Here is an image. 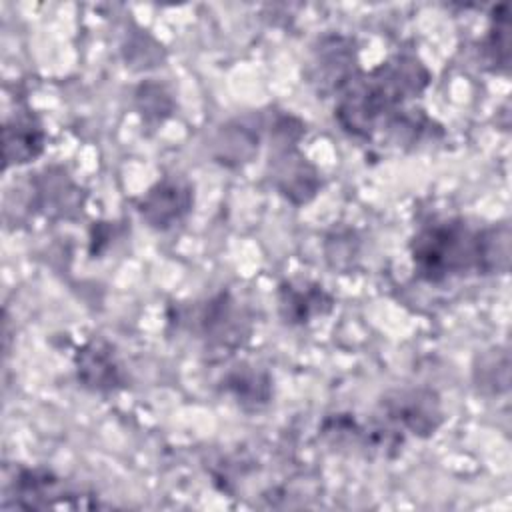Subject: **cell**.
Segmentation results:
<instances>
[{
	"instance_id": "6da1fadb",
	"label": "cell",
	"mask_w": 512,
	"mask_h": 512,
	"mask_svg": "<svg viewBox=\"0 0 512 512\" xmlns=\"http://www.w3.org/2000/svg\"><path fill=\"white\" fill-rule=\"evenodd\" d=\"M508 226L470 228L462 218L424 226L410 242L416 274L426 282H442L470 270L484 274L508 268Z\"/></svg>"
},
{
	"instance_id": "7a4b0ae2",
	"label": "cell",
	"mask_w": 512,
	"mask_h": 512,
	"mask_svg": "<svg viewBox=\"0 0 512 512\" xmlns=\"http://www.w3.org/2000/svg\"><path fill=\"white\" fill-rule=\"evenodd\" d=\"M430 82V72L416 56L398 54L372 72L352 78L336 106V120L354 136H372L390 122L400 106L416 98Z\"/></svg>"
},
{
	"instance_id": "3957f363",
	"label": "cell",
	"mask_w": 512,
	"mask_h": 512,
	"mask_svg": "<svg viewBox=\"0 0 512 512\" xmlns=\"http://www.w3.org/2000/svg\"><path fill=\"white\" fill-rule=\"evenodd\" d=\"M382 412L398 434L404 430L426 438L442 424L438 398L430 390H396L382 400Z\"/></svg>"
},
{
	"instance_id": "277c9868",
	"label": "cell",
	"mask_w": 512,
	"mask_h": 512,
	"mask_svg": "<svg viewBox=\"0 0 512 512\" xmlns=\"http://www.w3.org/2000/svg\"><path fill=\"white\" fill-rule=\"evenodd\" d=\"M192 208V188L174 178L154 184L138 202V212L154 228H168L182 220Z\"/></svg>"
},
{
	"instance_id": "5b68a950",
	"label": "cell",
	"mask_w": 512,
	"mask_h": 512,
	"mask_svg": "<svg viewBox=\"0 0 512 512\" xmlns=\"http://www.w3.org/2000/svg\"><path fill=\"white\" fill-rule=\"evenodd\" d=\"M76 372L78 380L94 392H110L124 382L112 348L102 340H90L78 350Z\"/></svg>"
},
{
	"instance_id": "8992f818",
	"label": "cell",
	"mask_w": 512,
	"mask_h": 512,
	"mask_svg": "<svg viewBox=\"0 0 512 512\" xmlns=\"http://www.w3.org/2000/svg\"><path fill=\"white\" fill-rule=\"evenodd\" d=\"M332 304V296L312 282H284L278 290L280 314L288 324H306L314 316L326 314Z\"/></svg>"
},
{
	"instance_id": "52a82bcc",
	"label": "cell",
	"mask_w": 512,
	"mask_h": 512,
	"mask_svg": "<svg viewBox=\"0 0 512 512\" xmlns=\"http://www.w3.org/2000/svg\"><path fill=\"white\" fill-rule=\"evenodd\" d=\"M274 178L280 192L296 204L308 202L320 184L316 170L294 150V144H284L280 156L276 158Z\"/></svg>"
},
{
	"instance_id": "ba28073f",
	"label": "cell",
	"mask_w": 512,
	"mask_h": 512,
	"mask_svg": "<svg viewBox=\"0 0 512 512\" xmlns=\"http://www.w3.org/2000/svg\"><path fill=\"white\" fill-rule=\"evenodd\" d=\"M48 496L74 498L78 494L68 490L60 478H56L50 470L44 468H26L20 470L18 476H14V498H18V506L46 508L50 506Z\"/></svg>"
},
{
	"instance_id": "9c48e42d",
	"label": "cell",
	"mask_w": 512,
	"mask_h": 512,
	"mask_svg": "<svg viewBox=\"0 0 512 512\" xmlns=\"http://www.w3.org/2000/svg\"><path fill=\"white\" fill-rule=\"evenodd\" d=\"M44 148V132L40 124L26 114L4 124V158L6 166L26 164L40 156Z\"/></svg>"
},
{
	"instance_id": "30bf717a",
	"label": "cell",
	"mask_w": 512,
	"mask_h": 512,
	"mask_svg": "<svg viewBox=\"0 0 512 512\" xmlns=\"http://www.w3.org/2000/svg\"><path fill=\"white\" fill-rule=\"evenodd\" d=\"M342 38H332L328 40V44H322L316 60H314V68H316V80L320 84L322 90L330 88V90H340L344 88L352 78V50L350 46L342 44Z\"/></svg>"
},
{
	"instance_id": "8fae6325",
	"label": "cell",
	"mask_w": 512,
	"mask_h": 512,
	"mask_svg": "<svg viewBox=\"0 0 512 512\" xmlns=\"http://www.w3.org/2000/svg\"><path fill=\"white\" fill-rule=\"evenodd\" d=\"M260 378V374H254V372H234L230 378H228V390L238 398V402H252L254 406L258 404H264L268 402V396H270V384L268 380L266 382H260L256 386H250L252 382H256Z\"/></svg>"
},
{
	"instance_id": "7c38bea8",
	"label": "cell",
	"mask_w": 512,
	"mask_h": 512,
	"mask_svg": "<svg viewBox=\"0 0 512 512\" xmlns=\"http://www.w3.org/2000/svg\"><path fill=\"white\" fill-rule=\"evenodd\" d=\"M484 54L488 58V64L496 66H508V18H506V10L502 16H494V26L490 28L486 40H484Z\"/></svg>"
}]
</instances>
